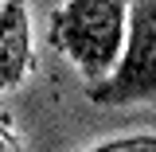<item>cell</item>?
I'll list each match as a JSON object with an SVG mask.
<instances>
[{
  "label": "cell",
  "mask_w": 156,
  "mask_h": 152,
  "mask_svg": "<svg viewBox=\"0 0 156 152\" xmlns=\"http://www.w3.org/2000/svg\"><path fill=\"white\" fill-rule=\"evenodd\" d=\"M0 4H4V0H0Z\"/></svg>",
  "instance_id": "cell-6"
},
{
  "label": "cell",
  "mask_w": 156,
  "mask_h": 152,
  "mask_svg": "<svg viewBox=\"0 0 156 152\" xmlns=\"http://www.w3.org/2000/svg\"><path fill=\"white\" fill-rule=\"evenodd\" d=\"M0 152H23V144H20L16 129H12L8 121H0Z\"/></svg>",
  "instance_id": "cell-5"
},
{
  "label": "cell",
  "mask_w": 156,
  "mask_h": 152,
  "mask_svg": "<svg viewBox=\"0 0 156 152\" xmlns=\"http://www.w3.org/2000/svg\"><path fill=\"white\" fill-rule=\"evenodd\" d=\"M90 152H156V136L152 133H133V136H117V140H105Z\"/></svg>",
  "instance_id": "cell-4"
},
{
  "label": "cell",
  "mask_w": 156,
  "mask_h": 152,
  "mask_svg": "<svg viewBox=\"0 0 156 152\" xmlns=\"http://www.w3.org/2000/svg\"><path fill=\"white\" fill-rule=\"evenodd\" d=\"M125 19V0H66L51 16V43L82 70L90 86H98L121 55Z\"/></svg>",
  "instance_id": "cell-1"
},
{
  "label": "cell",
  "mask_w": 156,
  "mask_h": 152,
  "mask_svg": "<svg viewBox=\"0 0 156 152\" xmlns=\"http://www.w3.org/2000/svg\"><path fill=\"white\" fill-rule=\"evenodd\" d=\"M94 105H148L156 97V12L152 0H136L125 19V43L113 70L98 86H86Z\"/></svg>",
  "instance_id": "cell-2"
},
{
  "label": "cell",
  "mask_w": 156,
  "mask_h": 152,
  "mask_svg": "<svg viewBox=\"0 0 156 152\" xmlns=\"http://www.w3.org/2000/svg\"><path fill=\"white\" fill-rule=\"evenodd\" d=\"M31 70V19L27 0H4L0 4V94L23 82Z\"/></svg>",
  "instance_id": "cell-3"
}]
</instances>
